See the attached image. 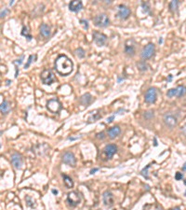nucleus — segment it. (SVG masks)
Wrapping results in <instances>:
<instances>
[{
  "label": "nucleus",
  "mask_w": 186,
  "mask_h": 210,
  "mask_svg": "<svg viewBox=\"0 0 186 210\" xmlns=\"http://www.w3.org/2000/svg\"><path fill=\"white\" fill-rule=\"evenodd\" d=\"M93 40L96 43V45L99 47H102L106 44L107 42V36L104 34L98 32V31H95L93 32Z\"/></svg>",
  "instance_id": "obj_5"
},
{
  "label": "nucleus",
  "mask_w": 186,
  "mask_h": 210,
  "mask_svg": "<svg viewBox=\"0 0 186 210\" xmlns=\"http://www.w3.org/2000/svg\"><path fill=\"white\" fill-rule=\"evenodd\" d=\"M81 201V196L76 191H71L67 195V202L71 206H76Z\"/></svg>",
  "instance_id": "obj_8"
},
{
  "label": "nucleus",
  "mask_w": 186,
  "mask_h": 210,
  "mask_svg": "<svg viewBox=\"0 0 186 210\" xmlns=\"http://www.w3.org/2000/svg\"><path fill=\"white\" fill-rule=\"evenodd\" d=\"M92 101V96L89 94H83L80 98V103H81L83 106H89V105L91 103Z\"/></svg>",
  "instance_id": "obj_20"
},
{
  "label": "nucleus",
  "mask_w": 186,
  "mask_h": 210,
  "mask_svg": "<svg viewBox=\"0 0 186 210\" xmlns=\"http://www.w3.org/2000/svg\"><path fill=\"white\" fill-rule=\"evenodd\" d=\"M41 80H42V82L46 85H51L56 80V78H55L54 74L52 73L51 70L45 69L41 73Z\"/></svg>",
  "instance_id": "obj_3"
},
{
  "label": "nucleus",
  "mask_w": 186,
  "mask_h": 210,
  "mask_svg": "<svg viewBox=\"0 0 186 210\" xmlns=\"http://www.w3.org/2000/svg\"><path fill=\"white\" fill-rule=\"evenodd\" d=\"M163 121L165 122V124L169 127V128H174L177 123H178V120L177 117L175 115H173L172 113H166L163 117Z\"/></svg>",
  "instance_id": "obj_6"
},
{
  "label": "nucleus",
  "mask_w": 186,
  "mask_h": 210,
  "mask_svg": "<svg viewBox=\"0 0 186 210\" xmlns=\"http://www.w3.org/2000/svg\"><path fill=\"white\" fill-rule=\"evenodd\" d=\"M135 43L132 39L128 40L125 44V52L128 56H133L135 54Z\"/></svg>",
  "instance_id": "obj_16"
},
{
  "label": "nucleus",
  "mask_w": 186,
  "mask_h": 210,
  "mask_svg": "<svg viewBox=\"0 0 186 210\" xmlns=\"http://www.w3.org/2000/svg\"><path fill=\"white\" fill-rule=\"evenodd\" d=\"M63 181H64V185L67 189H71L74 186V182L72 180V178L67 176V175H63Z\"/></svg>",
  "instance_id": "obj_22"
},
{
  "label": "nucleus",
  "mask_w": 186,
  "mask_h": 210,
  "mask_svg": "<svg viewBox=\"0 0 186 210\" xmlns=\"http://www.w3.org/2000/svg\"><path fill=\"white\" fill-rule=\"evenodd\" d=\"M22 35L24 36H26V38L28 39V40H31V39H32V36L28 34V29H27L26 26H23V27H22Z\"/></svg>",
  "instance_id": "obj_27"
},
{
  "label": "nucleus",
  "mask_w": 186,
  "mask_h": 210,
  "mask_svg": "<svg viewBox=\"0 0 186 210\" xmlns=\"http://www.w3.org/2000/svg\"><path fill=\"white\" fill-rule=\"evenodd\" d=\"M120 133H121V129L119 128V126H114L108 130V135L112 139L115 138L117 135H119Z\"/></svg>",
  "instance_id": "obj_18"
},
{
  "label": "nucleus",
  "mask_w": 186,
  "mask_h": 210,
  "mask_svg": "<svg viewBox=\"0 0 186 210\" xmlns=\"http://www.w3.org/2000/svg\"><path fill=\"white\" fill-rule=\"evenodd\" d=\"M114 120H115V115H113V116H111V117H110V118H108V119H107V122H108V123H110V122H112V121H113Z\"/></svg>",
  "instance_id": "obj_37"
},
{
  "label": "nucleus",
  "mask_w": 186,
  "mask_h": 210,
  "mask_svg": "<svg viewBox=\"0 0 186 210\" xmlns=\"http://www.w3.org/2000/svg\"><path fill=\"white\" fill-rule=\"evenodd\" d=\"M11 163L13 164V166L16 169H21L22 165V157L21 154H19L17 152L13 153L11 155Z\"/></svg>",
  "instance_id": "obj_14"
},
{
  "label": "nucleus",
  "mask_w": 186,
  "mask_h": 210,
  "mask_svg": "<svg viewBox=\"0 0 186 210\" xmlns=\"http://www.w3.org/2000/svg\"><path fill=\"white\" fill-rule=\"evenodd\" d=\"M99 170V168H94V169H92V170H90V174L92 175V174H94L95 172H97Z\"/></svg>",
  "instance_id": "obj_40"
},
{
  "label": "nucleus",
  "mask_w": 186,
  "mask_h": 210,
  "mask_svg": "<svg viewBox=\"0 0 186 210\" xmlns=\"http://www.w3.org/2000/svg\"><path fill=\"white\" fill-rule=\"evenodd\" d=\"M130 13H131V11L130 9L127 7L125 5H119L118 7V13H117V16H118L120 19L122 20H126L129 17Z\"/></svg>",
  "instance_id": "obj_12"
},
{
  "label": "nucleus",
  "mask_w": 186,
  "mask_h": 210,
  "mask_svg": "<svg viewBox=\"0 0 186 210\" xmlns=\"http://www.w3.org/2000/svg\"><path fill=\"white\" fill-rule=\"evenodd\" d=\"M142 6V8H143V11L145 12V13H148L149 10H150V7H149V4L147 2H143L141 4Z\"/></svg>",
  "instance_id": "obj_31"
},
{
  "label": "nucleus",
  "mask_w": 186,
  "mask_h": 210,
  "mask_svg": "<svg viewBox=\"0 0 186 210\" xmlns=\"http://www.w3.org/2000/svg\"><path fill=\"white\" fill-rule=\"evenodd\" d=\"M63 163L69 165V166H76V159L72 152H65L63 155Z\"/></svg>",
  "instance_id": "obj_10"
},
{
  "label": "nucleus",
  "mask_w": 186,
  "mask_h": 210,
  "mask_svg": "<svg viewBox=\"0 0 186 210\" xmlns=\"http://www.w3.org/2000/svg\"><path fill=\"white\" fill-rule=\"evenodd\" d=\"M97 137H98V138H101V139H103V138H104V134H103V133L98 134H97Z\"/></svg>",
  "instance_id": "obj_38"
},
{
  "label": "nucleus",
  "mask_w": 186,
  "mask_h": 210,
  "mask_svg": "<svg viewBox=\"0 0 186 210\" xmlns=\"http://www.w3.org/2000/svg\"><path fill=\"white\" fill-rule=\"evenodd\" d=\"M36 58H37V56L36 55H30L29 56V58H28V61H27V63L25 64V65H24V68H28V67L30 66V65L32 64V62H33V60H36Z\"/></svg>",
  "instance_id": "obj_26"
},
{
  "label": "nucleus",
  "mask_w": 186,
  "mask_h": 210,
  "mask_svg": "<svg viewBox=\"0 0 186 210\" xmlns=\"http://www.w3.org/2000/svg\"><path fill=\"white\" fill-rule=\"evenodd\" d=\"M103 151H104L105 155H106V157L108 159H111L116 153L117 147L115 145H114V144H109V145H107L106 147L104 148Z\"/></svg>",
  "instance_id": "obj_15"
},
{
  "label": "nucleus",
  "mask_w": 186,
  "mask_h": 210,
  "mask_svg": "<svg viewBox=\"0 0 186 210\" xmlns=\"http://www.w3.org/2000/svg\"><path fill=\"white\" fill-rule=\"evenodd\" d=\"M25 200H26V205H27L29 207H31V208H35V207L36 206L35 202L32 198H31V197L26 196V197H25Z\"/></svg>",
  "instance_id": "obj_25"
},
{
  "label": "nucleus",
  "mask_w": 186,
  "mask_h": 210,
  "mask_svg": "<svg viewBox=\"0 0 186 210\" xmlns=\"http://www.w3.org/2000/svg\"><path fill=\"white\" fill-rule=\"evenodd\" d=\"M184 184L186 185V180H184Z\"/></svg>",
  "instance_id": "obj_47"
},
{
  "label": "nucleus",
  "mask_w": 186,
  "mask_h": 210,
  "mask_svg": "<svg viewBox=\"0 0 186 210\" xmlns=\"http://www.w3.org/2000/svg\"><path fill=\"white\" fill-rule=\"evenodd\" d=\"M182 133H183V134L186 135V124H185V125H184V126L182 128Z\"/></svg>",
  "instance_id": "obj_39"
},
{
  "label": "nucleus",
  "mask_w": 186,
  "mask_h": 210,
  "mask_svg": "<svg viewBox=\"0 0 186 210\" xmlns=\"http://www.w3.org/2000/svg\"><path fill=\"white\" fill-rule=\"evenodd\" d=\"M102 199H103V203L106 206H112L115 203V198H114V194L111 193L110 190H106L104 191V193L102 194Z\"/></svg>",
  "instance_id": "obj_13"
},
{
  "label": "nucleus",
  "mask_w": 186,
  "mask_h": 210,
  "mask_svg": "<svg viewBox=\"0 0 186 210\" xmlns=\"http://www.w3.org/2000/svg\"><path fill=\"white\" fill-rule=\"evenodd\" d=\"M8 11H9V10H8L7 9H6L5 10H2V11H1V18L5 17V16H6V14L8 13Z\"/></svg>",
  "instance_id": "obj_36"
},
{
  "label": "nucleus",
  "mask_w": 186,
  "mask_h": 210,
  "mask_svg": "<svg viewBox=\"0 0 186 210\" xmlns=\"http://www.w3.org/2000/svg\"><path fill=\"white\" fill-rule=\"evenodd\" d=\"M154 53V45L153 44V43H148V44L143 48V50H142L141 56L142 59L148 60L153 56Z\"/></svg>",
  "instance_id": "obj_7"
},
{
  "label": "nucleus",
  "mask_w": 186,
  "mask_h": 210,
  "mask_svg": "<svg viewBox=\"0 0 186 210\" xmlns=\"http://www.w3.org/2000/svg\"><path fill=\"white\" fill-rule=\"evenodd\" d=\"M40 34L44 36V38H48V36H50V27L46 23H42L40 26Z\"/></svg>",
  "instance_id": "obj_19"
},
{
  "label": "nucleus",
  "mask_w": 186,
  "mask_h": 210,
  "mask_svg": "<svg viewBox=\"0 0 186 210\" xmlns=\"http://www.w3.org/2000/svg\"><path fill=\"white\" fill-rule=\"evenodd\" d=\"M137 66H138L139 70H141V71H146L147 68H148V65H147V64L145 63L144 61H140V62H138V63H137Z\"/></svg>",
  "instance_id": "obj_23"
},
{
  "label": "nucleus",
  "mask_w": 186,
  "mask_h": 210,
  "mask_svg": "<svg viewBox=\"0 0 186 210\" xmlns=\"http://www.w3.org/2000/svg\"><path fill=\"white\" fill-rule=\"evenodd\" d=\"M156 97H157L156 90L154 88H150L147 90L145 94V102L148 104H153L156 101Z\"/></svg>",
  "instance_id": "obj_11"
},
{
  "label": "nucleus",
  "mask_w": 186,
  "mask_h": 210,
  "mask_svg": "<svg viewBox=\"0 0 186 210\" xmlns=\"http://www.w3.org/2000/svg\"><path fill=\"white\" fill-rule=\"evenodd\" d=\"M156 210H162V209H161V208H160V207H159V206H158V207H157V209H156Z\"/></svg>",
  "instance_id": "obj_46"
},
{
  "label": "nucleus",
  "mask_w": 186,
  "mask_h": 210,
  "mask_svg": "<svg viewBox=\"0 0 186 210\" xmlns=\"http://www.w3.org/2000/svg\"><path fill=\"white\" fill-rule=\"evenodd\" d=\"M82 9H83V3L81 1H78V0H74V1H72L69 4V9L73 12L80 11Z\"/></svg>",
  "instance_id": "obj_17"
},
{
  "label": "nucleus",
  "mask_w": 186,
  "mask_h": 210,
  "mask_svg": "<svg viewBox=\"0 0 186 210\" xmlns=\"http://www.w3.org/2000/svg\"><path fill=\"white\" fill-rule=\"evenodd\" d=\"M80 23H81L83 25H84V27H85V29H89V24H88V21H86V20H80Z\"/></svg>",
  "instance_id": "obj_35"
},
{
  "label": "nucleus",
  "mask_w": 186,
  "mask_h": 210,
  "mask_svg": "<svg viewBox=\"0 0 186 210\" xmlns=\"http://www.w3.org/2000/svg\"><path fill=\"white\" fill-rule=\"evenodd\" d=\"M0 110H1L2 114H8L10 111V107H9V103L8 101H3L1 103V106H0Z\"/></svg>",
  "instance_id": "obj_21"
},
{
  "label": "nucleus",
  "mask_w": 186,
  "mask_h": 210,
  "mask_svg": "<svg viewBox=\"0 0 186 210\" xmlns=\"http://www.w3.org/2000/svg\"><path fill=\"white\" fill-rule=\"evenodd\" d=\"M182 177H183V175L182 174V173H180V172L176 173V175H175V179L176 180H181V179H182Z\"/></svg>",
  "instance_id": "obj_33"
},
{
  "label": "nucleus",
  "mask_w": 186,
  "mask_h": 210,
  "mask_svg": "<svg viewBox=\"0 0 186 210\" xmlns=\"http://www.w3.org/2000/svg\"><path fill=\"white\" fill-rule=\"evenodd\" d=\"M144 117H145L146 119H150V118H152V117H154V112H153V111H149V112H146L144 114Z\"/></svg>",
  "instance_id": "obj_34"
},
{
  "label": "nucleus",
  "mask_w": 186,
  "mask_h": 210,
  "mask_svg": "<svg viewBox=\"0 0 186 210\" xmlns=\"http://www.w3.org/2000/svg\"><path fill=\"white\" fill-rule=\"evenodd\" d=\"M52 193H53L54 194H58V190H52Z\"/></svg>",
  "instance_id": "obj_43"
},
{
  "label": "nucleus",
  "mask_w": 186,
  "mask_h": 210,
  "mask_svg": "<svg viewBox=\"0 0 186 210\" xmlns=\"http://www.w3.org/2000/svg\"><path fill=\"white\" fill-rule=\"evenodd\" d=\"M76 53L78 58H84V56H85V52L82 48H78L76 51Z\"/></svg>",
  "instance_id": "obj_28"
},
{
  "label": "nucleus",
  "mask_w": 186,
  "mask_h": 210,
  "mask_svg": "<svg viewBox=\"0 0 186 210\" xmlns=\"http://www.w3.org/2000/svg\"><path fill=\"white\" fill-rule=\"evenodd\" d=\"M171 210H181V209H180L179 207H175V208H173V209H171Z\"/></svg>",
  "instance_id": "obj_44"
},
{
  "label": "nucleus",
  "mask_w": 186,
  "mask_h": 210,
  "mask_svg": "<svg viewBox=\"0 0 186 210\" xmlns=\"http://www.w3.org/2000/svg\"><path fill=\"white\" fill-rule=\"evenodd\" d=\"M171 79H172V75H169V78L167 79V82L171 81Z\"/></svg>",
  "instance_id": "obj_41"
},
{
  "label": "nucleus",
  "mask_w": 186,
  "mask_h": 210,
  "mask_svg": "<svg viewBox=\"0 0 186 210\" xmlns=\"http://www.w3.org/2000/svg\"><path fill=\"white\" fill-rule=\"evenodd\" d=\"M182 171H186V163L182 165Z\"/></svg>",
  "instance_id": "obj_42"
},
{
  "label": "nucleus",
  "mask_w": 186,
  "mask_h": 210,
  "mask_svg": "<svg viewBox=\"0 0 186 210\" xmlns=\"http://www.w3.org/2000/svg\"><path fill=\"white\" fill-rule=\"evenodd\" d=\"M178 7H179V1H177V0H173V1H171L169 4V9L172 12L177 11Z\"/></svg>",
  "instance_id": "obj_24"
},
{
  "label": "nucleus",
  "mask_w": 186,
  "mask_h": 210,
  "mask_svg": "<svg viewBox=\"0 0 186 210\" xmlns=\"http://www.w3.org/2000/svg\"><path fill=\"white\" fill-rule=\"evenodd\" d=\"M162 42H163L162 39H159V44H161V43H162Z\"/></svg>",
  "instance_id": "obj_45"
},
{
  "label": "nucleus",
  "mask_w": 186,
  "mask_h": 210,
  "mask_svg": "<svg viewBox=\"0 0 186 210\" xmlns=\"http://www.w3.org/2000/svg\"><path fill=\"white\" fill-rule=\"evenodd\" d=\"M149 167H150V164H148V165L146 166V167L142 169V170H141V175L143 176V177L146 178V179H148V178H149V177H148V173H147V171H148Z\"/></svg>",
  "instance_id": "obj_30"
},
{
  "label": "nucleus",
  "mask_w": 186,
  "mask_h": 210,
  "mask_svg": "<svg viewBox=\"0 0 186 210\" xmlns=\"http://www.w3.org/2000/svg\"><path fill=\"white\" fill-rule=\"evenodd\" d=\"M93 22H94V24L98 27H106L110 24V20L108 16L104 13L96 16L94 19H93Z\"/></svg>",
  "instance_id": "obj_2"
},
{
  "label": "nucleus",
  "mask_w": 186,
  "mask_h": 210,
  "mask_svg": "<svg viewBox=\"0 0 186 210\" xmlns=\"http://www.w3.org/2000/svg\"><path fill=\"white\" fill-rule=\"evenodd\" d=\"M23 58H24V56H23V55H22L20 59H18V60H16V61H14V62H13V64H14V65H16V66H18V65H22Z\"/></svg>",
  "instance_id": "obj_32"
},
{
  "label": "nucleus",
  "mask_w": 186,
  "mask_h": 210,
  "mask_svg": "<svg viewBox=\"0 0 186 210\" xmlns=\"http://www.w3.org/2000/svg\"><path fill=\"white\" fill-rule=\"evenodd\" d=\"M47 108L49 111H51L52 113H58L59 111L61 109V103L57 99L48 100V103H47Z\"/></svg>",
  "instance_id": "obj_9"
},
{
  "label": "nucleus",
  "mask_w": 186,
  "mask_h": 210,
  "mask_svg": "<svg viewBox=\"0 0 186 210\" xmlns=\"http://www.w3.org/2000/svg\"><path fill=\"white\" fill-rule=\"evenodd\" d=\"M55 69L63 76H67L73 71V62L66 55H60L55 61Z\"/></svg>",
  "instance_id": "obj_1"
},
{
  "label": "nucleus",
  "mask_w": 186,
  "mask_h": 210,
  "mask_svg": "<svg viewBox=\"0 0 186 210\" xmlns=\"http://www.w3.org/2000/svg\"><path fill=\"white\" fill-rule=\"evenodd\" d=\"M184 94H186V87L183 85H180V86H178L177 88L170 89L167 92V95L169 97H173V96L182 97Z\"/></svg>",
  "instance_id": "obj_4"
},
{
  "label": "nucleus",
  "mask_w": 186,
  "mask_h": 210,
  "mask_svg": "<svg viewBox=\"0 0 186 210\" xmlns=\"http://www.w3.org/2000/svg\"><path fill=\"white\" fill-rule=\"evenodd\" d=\"M102 118V116H101V114H97V113H94V115H92L90 118L89 119V121L91 122V121H96L97 120H99V119H101Z\"/></svg>",
  "instance_id": "obj_29"
}]
</instances>
